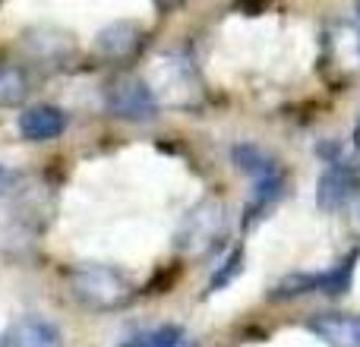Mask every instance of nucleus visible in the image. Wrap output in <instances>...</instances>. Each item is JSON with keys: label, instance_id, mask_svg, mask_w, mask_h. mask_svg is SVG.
Wrapping results in <instances>:
<instances>
[{"label": "nucleus", "instance_id": "nucleus-1", "mask_svg": "<svg viewBox=\"0 0 360 347\" xmlns=\"http://www.w3.org/2000/svg\"><path fill=\"white\" fill-rule=\"evenodd\" d=\"M143 82L158 107L190 111L202 101V82H199L196 70L184 54H155Z\"/></svg>", "mask_w": 360, "mask_h": 347}, {"label": "nucleus", "instance_id": "nucleus-2", "mask_svg": "<svg viewBox=\"0 0 360 347\" xmlns=\"http://www.w3.org/2000/svg\"><path fill=\"white\" fill-rule=\"evenodd\" d=\"M67 287L76 303L89 306L92 313H114L130 303V297H133L130 278L120 268L98 266V262L76 266L67 278Z\"/></svg>", "mask_w": 360, "mask_h": 347}, {"label": "nucleus", "instance_id": "nucleus-3", "mask_svg": "<svg viewBox=\"0 0 360 347\" xmlns=\"http://www.w3.org/2000/svg\"><path fill=\"white\" fill-rule=\"evenodd\" d=\"M228 237V211L218 199H205L196 209L184 215L174 234V249L186 259H199V256L215 253Z\"/></svg>", "mask_w": 360, "mask_h": 347}, {"label": "nucleus", "instance_id": "nucleus-4", "mask_svg": "<svg viewBox=\"0 0 360 347\" xmlns=\"http://www.w3.org/2000/svg\"><path fill=\"white\" fill-rule=\"evenodd\" d=\"M326 73L335 79H348L360 73V25L354 22H332L326 29V48H323Z\"/></svg>", "mask_w": 360, "mask_h": 347}, {"label": "nucleus", "instance_id": "nucleus-5", "mask_svg": "<svg viewBox=\"0 0 360 347\" xmlns=\"http://www.w3.org/2000/svg\"><path fill=\"white\" fill-rule=\"evenodd\" d=\"M105 101H108V107L124 120H149L152 114L158 111L152 92L136 76H117V79H111L105 89Z\"/></svg>", "mask_w": 360, "mask_h": 347}, {"label": "nucleus", "instance_id": "nucleus-6", "mask_svg": "<svg viewBox=\"0 0 360 347\" xmlns=\"http://www.w3.org/2000/svg\"><path fill=\"white\" fill-rule=\"evenodd\" d=\"M231 158H234V164L247 174V177H253V183H256V205H266V202H272V196H278L281 171H278V164H275L262 149H256V145H250V143H240V145H234Z\"/></svg>", "mask_w": 360, "mask_h": 347}, {"label": "nucleus", "instance_id": "nucleus-7", "mask_svg": "<svg viewBox=\"0 0 360 347\" xmlns=\"http://www.w3.org/2000/svg\"><path fill=\"white\" fill-rule=\"evenodd\" d=\"M143 51V32L136 22H111L95 35V54L105 60L124 63Z\"/></svg>", "mask_w": 360, "mask_h": 347}, {"label": "nucleus", "instance_id": "nucleus-8", "mask_svg": "<svg viewBox=\"0 0 360 347\" xmlns=\"http://www.w3.org/2000/svg\"><path fill=\"white\" fill-rule=\"evenodd\" d=\"M67 114L57 105H32L19 114V136L29 139V143H48V139L63 136L67 130Z\"/></svg>", "mask_w": 360, "mask_h": 347}, {"label": "nucleus", "instance_id": "nucleus-9", "mask_svg": "<svg viewBox=\"0 0 360 347\" xmlns=\"http://www.w3.org/2000/svg\"><path fill=\"white\" fill-rule=\"evenodd\" d=\"M310 332L326 347H360V316L357 313H319L310 319Z\"/></svg>", "mask_w": 360, "mask_h": 347}, {"label": "nucleus", "instance_id": "nucleus-10", "mask_svg": "<svg viewBox=\"0 0 360 347\" xmlns=\"http://www.w3.org/2000/svg\"><path fill=\"white\" fill-rule=\"evenodd\" d=\"M354 190H357V174L351 171L345 162H332L329 168L319 174L316 205L323 211H335V209H342V205L348 202Z\"/></svg>", "mask_w": 360, "mask_h": 347}, {"label": "nucleus", "instance_id": "nucleus-11", "mask_svg": "<svg viewBox=\"0 0 360 347\" xmlns=\"http://www.w3.org/2000/svg\"><path fill=\"white\" fill-rule=\"evenodd\" d=\"M4 347H63V338L51 319L22 316L4 332Z\"/></svg>", "mask_w": 360, "mask_h": 347}, {"label": "nucleus", "instance_id": "nucleus-12", "mask_svg": "<svg viewBox=\"0 0 360 347\" xmlns=\"http://www.w3.org/2000/svg\"><path fill=\"white\" fill-rule=\"evenodd\" d=\"M29 73L22 63L0 57V107H19L29 98Z\"/></svg>", "mask_w": 360, "mask_h": 347}, {"label": "nucleus", "instance_id": "nucleus-13", "mask_svg": "<svg viewBox=\"0 0 360 347\" xmlns=\"http://www.w3.org/2000/svg\"><path fill=\"white\" fill-rule=\"evenodd\" d=\"M120 347H193V344L186 341V335L177 329V325H162V329L136 335L133 341H127Z\"/></svg>", "mask_w": 360, "mask_h": 347}, {"label": "nucleus", "instance_id": "nucleus-14", "mask_svg": "<svg viewBox=\"0 0 360 347\" xmlns=\"http://www.w3.org/2000/svg\"><path fill=\"white\" fill-rule=\"evenodd\" d=\"M310 291H323V272L319 275H288V278L272 291V300L300 297V294H310Z\"/></svg>", "mask_w": 360, "mask_h": 347}, {"label": "nucleus", "instance_id": "nucleus-15", "mask_svg": "<svg viewBox=\"0 0 360 347\" xmlns=\"http://www.w3.org/2000/svg\"><path fill=\"white\" fill-rule=\"evenodd\" d=\"M354 266H357V253H351L338 268L323 272V291L326 294H345L348 284H351V272H354Z\"/></svg>", "mask_w": 360, "mask_h": 347}, {"label": "nucleus", "instance_id": "nucleus-16", "mask_svg": "<svg viewBox=\"0 0 360 347\" xmlns=\"http://www.w3.org/2000/svg\"><path fill=\"white\" fill-rule=\"evenodd\" d=\"M19 186H22V177H19V171L0 162V199H4V196H13Z\"/></svg>", "mask_w": 360, "mask_h": 347}, {"label": "nucleus", "instance_id": "nucleus-17", "mask_svg": "<svg viewBox=\"0 0 360 347\" xmlns=\"http://www.w3.org/2000/svg\"><path fill=\"white\" fill-rule=\"evenodd\" d=\"M237 268H240V249H234V256H231V268L224 266L221 272H218L215 278H212V291H218V287H224V284H228V281L234 278V272H237Z\"/></svg>", "mask_w": 360, "mask_h": 347}, {"label": "nucleus", "instance_id": "nucleus-18", "mask_svg": "<svg viewBox=\"0 0 360 347\" xmlns=\"http://www.w3.org/2000/svg\"><path fill=\"white\" fill-rule=\"evenodd\" d=\"M354 145H357V152H360V117H357V126H354Z\"/></svg>", "mask_w": 360, "mask_h": 347}, {"label": "nucleus", "instance_id": "nucleus-19", "mask_svg": "<svg viewBox=\"0 0 360 347\" xmlns=\"http://www.w3.org/2000/svg\"><path fill=\"white\" fill-rule=\"evenodd\" d=\"M0 347H4V338H0Z\"/></svg>", "mask_w": 360, "mask_h": 347}, {"label": "nucleus", "instance_id": "nucleus-20", "mask_svg": "<svg viewBox=\"0 0 360 347\" xmlns=\"http://www.w3.org/2000/svg\"><path fill=\"white\" fill-rule=\"evenodd\" d=\"M357 13H360V4H357Z\"/></svg>", "mask_w": 360, "mask_h": 347}]
</instances>
